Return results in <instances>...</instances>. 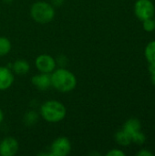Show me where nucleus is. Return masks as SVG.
Wrapping results in <instances>:
<instances>
[{"label": "nucleus", "mask_w": 155, "mask_h": 156, "mask_svg": "<svg viewBox=\"0 0 155 156\" xmlns=\"http://www.w3.org/2000/svg\"><path fill=\"white\" fill-rule=\"evenodd\" d=\"M51 77V87L62 93H68L75 90L77 87V78L70 70L65 68L56 69L52 73Z\"/></svg>", "instance_id": "obj_1"}, {"label": "nucleus", "mask_w": 155, "mask_h": 156, "mask_svg": "<svg viewBox=\"0 0 155 156\" xmlns=\"http://www.w3.org/2000/svg\"><path fill=\"white\" fill-rule=\"evenodd\" d=\"M39 113L46 122L57 123L65 119L67 116V109L62 102L56 100H49L42 103Z\"/></svg>", "instance_id": "obj_2"}, {"label": "nucleus", "mask_w": 155, "mask_h": 156, "mask_svg": "<svg viewBox=\"0 0 155 156\" xmlns=\"http://www.w3.org/2000/svg\"><path fill=\"white\" fill-rule=\"evenodd\" d=\"M31 17L39 24H47L51 22L56 15L55 7L48 2L37 1L34 3L30 8Z\"/></svg>", "instance_id": "obj_3"}, {"label": "nucleus", "mask_w": 155, "mask_h": 156, "mask_svg": "<svg viewBox=\"0 0 155 156\" xmlns=\"http://www.w3.org/2000/svg\"><path fill=\"white\" fill-rule=\"evenodd\" d=\"M71 152V143L69 138L61 136L53 141L50 145V156H67Z\"/></svg>", "instance_id": "obj_4"}, {"label": "nucleus", "mask_w": 155, "mask_h": 156, "mask_svg": "<svg viewBox=\"0 0 155 156\" xmlns=\"http://www.w3.org/2000/svg\"><path fill=\"white\" fill-rule=\"evenodd\" d=\"M35 66L39 72L50 74L57 68V60L48 54H40L35 59Z\"/></svg>", "instance_id": "obj_5"}, {"label": "nucleus", "mask_w": 155, "mask_h": 156, "mask_svg": "<svg viewBox=\"0 0 155 156\" xmlns=\"http://www.w3.org/2000/svg\"><path fill=\"white\" fill-rule=\"evenodd\" d=\"M134 12L141 20L152 18L154 15V5L150 0H138L134 6Z\"/></svg>", "instance_id": "obj_6"}, {"label": "nucleus", "mask_w": 155, "mask_h": 156, "mask_svg": "<svg viewBox=\"0 0 155 156\" xmlns=\"http://www.w3.org/2000/svg\"><path fill=\"white\" fill-rule=\"evenodd\" d=\"M19 149V144L14 137H5L0 142V155H16Z\"/></svg>", "instance_id": "obj_7"}, {"label": "nucleus", "mask_w": 155, "mask_h": 156, "mask_svg": "<svg viewBox=\"0 0 155 156\" xmlns=\"http://www.w3.org/2000/svg\"><path fill=\"white\" fill-rule=\"evenodd\" d=\"M31 82L33 86L39 90H47L51 87V77L49 73H43L39 72L38 74H35L32 79Z\"/></svg>", "instance_id": "obj_8"}, {"label": "nucleus", "mask_w": 155, "mask_h": 156, "mask_svg": "<svg viewBox=\"0 0 155 156\" xmlns=\"http://www.w3.org/2000/svg\"><path fill=\"white\" fill-rule=\"evenodd\" d=\"M15 74L11 69L0 66V90H8L14 83Z\"/></svg>", "instance_id": "obj_9"}, {"label": "nucleus", "mask_w": 155, "mask_h": 156, "mask_svg": "<svg viewBox=\"0 0 155 156\" xmlns=\"http://www.w3.org/2000/svg\"><path fill=\"white\" fill-rule=\"evenodd\" d=\"M11 69L14 72V74L26 75L30 70V65H29L27 60L23 59V58H19V59L15 60L12 63Z\"/></svg>", "instance_id": "obj_10"}, {"label": "nucleus", "mask_w": 155, "mask_h": 156, "mask_svg": "<svg viewBox=\"0 0 155 156\" xmlns=\"http://www.w3.org/2000/svg\"><path fill=\"white\" fill-rule=\"evenodd\" d=\"M122 130H124L131 136V138H132V136L134 133H138V132L141 131V122L137 119H134V118L130 119V120H128L125 122Z\"/></svg>", "instance_id": "obj_11"}, {"label": "nucleus", "mask_w": 155, "mask_h": 156, "mask_svg": "<svg viewBox=\"0 0 155 156\" xmlns=\"http://www.w3.org/2000/svg\"><path fill=\"white\" fill-rule=\"evenodd\" d=\"M115 141L117 142L118 144H120L122 146H127V145L131 144V143H132L131 136L124 130H121L116 133Z\"/></svg>", "instance_id": "obj_12"}, {"label": "nucleus", "mask_w": 155, "mask_h": 156, "mask_svg": "<svg viewBox=\"0 0 155 156\" xmlns=\"http://www.w3.org/2000/svg\"><path fill=\"white\" fill-rule=\"evenodd\" d=\"M12 48L10 40L6 37L0 36V58L6 56Z\"/></svg>", "instance_id": "obj_13"}, {"label": "nucleus", "mask_w": 155, "mask_h": 156, "mask_svg": "<svg viewBox=\"0 0 155 156\" xmlns=\"http://www.w3.org/2000/svg\"><path fill=\"white\" fill-rule=\"evenodd\" d=\"M23 120H24V123L26 126H33L38 121V114L37 113V112H35L33 110L27 111L26 112V114L24 115Z\"/></svg>", "instance_id": "obj_14"}, {"label": "nucleus", "mask_w": 155, "mask_h": 156, "mask_svg": "<svg viewBox=\"0 0 155 156\" xmlns=\"http://www.w3.org/2000/svg\"><path fill=\"white\" fill-rule=\"evenodd\" d=\"M145 57L150 65L155 66V41L150 42L145 48Z\"/></svg>", "instance_id": "obj_15"}, {"label": "nucleus", "mask_w": 155, "mask_h": 156, "mask_svg": "<svg viewBox=\"0 0 155 156\" xmlns=\"http://www.w3.org/2000/svg\"><path fill=\"white\" fill-rule=\"evenodd\" d=\"M145 140H146V137H145V135L141 131L138 132V133H134L132 136V142H133V143H135L137 144H144Z\"/></svg>", "instance_id": "obj_16"}, {"label": "nucleus", "mask_w": 155, "mask_h": 156, "mask_svg": "<svg viewBox=\"0 0 155 156\" xmlns=\"http://www.w3.org/2000/svg\"><path fill=\"white\" fill-rule=\"evenodd\" d=\"M143 28H144V30H146L148 32L153 31L155 29L154 20H153L152 18L143 20Z\"/></svg>", "instance_id": "obj_17"}, {"label": "nucleus", "mask_w": 155, "mask_h": 156, "mask_svg": "<svg viewBox=\"0 0 155 156\" xmlns=\"http://www.w3.org/2000/svg\"><path fill=\"white\" fill-rule=\"evenodd\" d=\"M107 156H125V154L119 149H112L109 153H107Z\"/></svg>", "instance_id": "obj_18"}, {"label": "nucleus", "mask_w": 155, "mask_h": 156, "mask_svg": "<svg viewBox=\"0 0 155 156\" xmlns=\"http://www.w3.org/2000/svg\"><path fill=\"white\" fill-rule=\"evenodd\" d=\"M149 71H150L151 74H152V77H151L152 82H153V84L155 86V66H153V65H150V67H149Z\"/></svg>", "instance_id": "obj_19"}, {"label": "nucleus", "mask_w": 155, "mask_h": 156, "mask_svg": "<svg viewBox=\"0 0 155 156\" xmlns=\"http://www.w3.org/2000/svg\"><path fill=\"white\" fill-rule=\"evenodd\" d=\"M65 0H50V4L54 6V7H57V6H61L63 5Z\"/></svg>", "instance_id": "obj_20"}, {"label": "nucleus", "mask_w": 155, "mask_h": 156, "mask_svg": "<svg viewBox=\"0 0 155 156\" xmlns=\"http://www.w3.org/2000/svg\"><path fill=\"white\" fill-rule=\"evenodd\" d=\"M153 154L150 151H147V150H142L140 151L138 154H137V156H153Z\"/></svg>", "instance_id": "obj_21"}, {"label": "nucleus", "mask_w": 155, "mask_h": 156, "mask_svg": "<svg viewBox=\"0 0 155 156\" xmlns=\"http://www.w3.org/2000/svg\"><path fill=\"white\" fill-rule=\"evenodd\" d=\"M3 121H4V112H3L2 109L0 108V124L3 122Z\"/></svg>", "instance_id": "obj_22"}, {"label": "nucleus", "mask_w": 155, "mask_h": 156, "mask_svg": "<svg viewBox=\"0 0 155 156\" xmlns=\"http://www.w3.org/2000/svg\"><path fill=\"white\" fill-rule=\"evenodd\" d=\"M5 3H6V4H10V3H12L13 2V0H3Z\"/></svg>", "instance_id": "obj_23"}, {"label": "nucleus", "mask_w": 155, "mask_h": 156, "mask_svg": "<svg viewBox=\"0 0 155 156\" xmlns=\"http://www.w3.org/2000/svg\"><path fill=\"white\" fill-rule=\"evenodd\" d=\"M154 23H155V20H154Z\"/></svg>", "instance_id": "obj_24"}]
</instances>
